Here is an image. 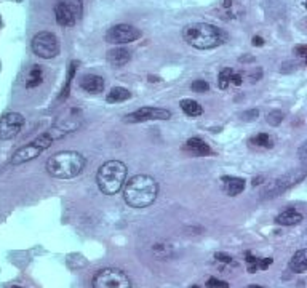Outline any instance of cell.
<instances>
[{
    "instance_id": "7402d4cb",
    "label": "cell",
    "mask_w": 307,
    "mask_h": 288,
    "mask_svg": "<svg viewBox=\"0 0 307 288\" xmlns=\"http://www.w3.org/2000/svg\"><path fill=\"white\" fill-rule=\"evenodd\" d=\"M179 106H181L183 112L186 115H189V117H198V115H202V112H203L200 104L194 100H189V98L188 100H183L181 103H179Z\"/></svg>"
},
{
    "instance_id": "1f68e13d",
    "label": "cell",
    "mask_w": 307,
    "mask_h": 288,
    "mask_svg": "<svg viewBox=\"0 0 307 288\" xmlns=\"http://www.w3.org/2000/svg\"><path fill=\"white\" fill-rule=\"evenodd\" d=\"M274 260L272 258H264V260H260V271H266V269L272 264Z\"/></svg>"
},
{
    "instance_id": "4fadbf2b",
    "label": "cell",
    "mask_w": 307,
    "mask_h": 288,
    "mask_svg": "<svg viewBox=\"0 0 307 288\" xmlns=\"http://www.w3.org/2000/svg\"><path fill=\"white\" fill-rule=\"evenodd\" d=\"M221 183H222V187H224V192L229 197H236L240 192H243L246 181L243 178H237V176H222Z\"/></svg>"
},
{
    "instance_id": "cb8c5ba5",
    "label": "cell",
    "mask_w": 307,
    "mask_h": 288,
    "mask_svg": "<svg viewBox=\"0 0 307 288\" xmlns=\"http://www.w3.org/2000/svg\"><path fill=\"white\" fill-rule=\"evenodd\" d=\"M232 76H234V71L231 67H224L218 76V87L221 90H226L229 87V83H232Z\"/></svg>"
},
{
    "instance_id": "ab89813d",
    "label": "cell",
    "mask_w": 307,
    "mask_h": 288,
    "mask_svg": "<svg viewBox=\"0 0 307 288\" xmlns=\"http://www.w3.org/2000/svg\"><path fill=\"white\" fill-rule=\"evenodd\" d=\"M0 26H2V18H0Z\"/></svg>"
},
{
    "instance_id": "8992f818",
    "label": "cell",
    "mask_w": 307,
    "mask_h": 288,
    "mask_svg": "<svg viewBox=\"0 0 307 288\" xmlns=\"http://www.w3.org/2000/svg\"><path fill=\"white\" fill-rule=\"evenodd\" d=\"M83 15L82 0H59L55 7L56 23L63 27H72Z\"/></svg>"
},
{
    "instance_id": "ac0fdd59",
    "label": "cell",
    "mask_w": 307,
    "mask_h": 288,
    "mask_svg": "<svg viewBox=\"0 0 307 288\" xmlns=\"http://www.w3.org/2000/svg\"><path fill=\"white\" fill-rule=\"evenodd\" d=\"M303 214H301L298 210H294V208H288V210L282 211L279 216L275 218V223L280 224V226H294V224H299L303 221Z\"/></svg>"
},
{
    "instance_id": "83f0119b",
    "label": "cell",
    "mask_w": 307,
    "mask_h": 288,
    "mask_svg": "<svg viewBox=\"0 0 307 288\" xmlns=\"http://www.w3.org/2000/svg\"><path fill=\"white\" fill-rule=\"evenodd\" d=\"M207 287L208 288H229V284L227 282H222V280L212 277V279L207 280Z\"/></svg>"
},
{
    "instance_id": "7c38bea8",
    "label": "cell",
    "mask_w": 307,
    "mask_h": 288,
    "mask_svg": "<svg viewBox=\"0 0 307 288\" xmlns=\"http://www.w3.org/2000/svg\"><path fill=\"white\" fill-rule=\"evenodd\" d=\"M42 152H44V149H42L39 144H35L34 141H31L29 144L23 146V148H20L15 152L13 157H11V165L18 167V165L27 163V162L34 160V158H37Z\"/></svg>"
},
{
    "instance_id": "2e32d148",
    "label": "cell",
    "mask_w": 307,
    "mask_h": 288,
    "mask_svg": "<svg viewBox=\"0 0 307 288\" xmlns=\"http://www.w3.org/2000/svg\"><path fill=\"white\" fill-rule=\"evenodd\" d=\"M186 149L195 157H203V156L212 154V148H210L202 138H190L188 143H186Z\"/></svg>"
},
{
    "instance_id": "ba28073f",
    "label": "cell",
    "mask_w": 307,
    "mask_h": 288,
    "mask_svg": "<svg viewBox=\"0 0 307 288\" xmlns=\"http://www.w3.org/2000/svg\"><path fill=\"white\" fill-rule=\"evenodd\" d=\"M31 48L34 54H37L39 58L44 59H51L59 54L58 37L53 32H48V30H42V32L34 35V39L31 42Z\"/></svg>"
},
{
    "instance_id": "d590c367",
    "label": "cell",
    "mask_w": 307,
    "mask_h": 288,
    "mask_svg": "<svg viewBox=\"0 0 307 288\" xmlns=\"http://www.w3.org/2000/svg\"><path fill=\"white\" fill-rule=\"evenodd\" d=\"M261 181H264V178L262 176H258L253 180V186H258V184H261Z\"/></svg>"
},
{
    "instance_id": "f1b7e54d",
    "label": "cell",
    "mask_w": 307,
    "mask_h": 288,
    "mask_svg": "<svg viewBox=\"0 0 307 288\" xmlns=\"http://www.w3.org/2000/svg\"><path fill=\"white\" fill-rule=\"evenodd\" d=\"M258 117H260V111H258V109H250V111H245L242 114V119L245 122H253V120H256Z\"/></svg>"
},
{
    "instance_id": "6da1fadb",
    "label": "cell",
    "mask_w": 307,
    "mask_h": 288,
    "mask_svg": "<svg viewBox=\"0 0 307 288\" xmlns=\"http://www.w3.org/2000/svg\"><path fill=\"white\" fill-rule=\"evenodd\" d=\"M159 195V184L152 176L135 175L123 186V199L133 208H146L152 205Z\"/></svg>"
},
{
    "instance_id": "e575fe53",
    "label": "cell",
    "mask_w": 307,
    "mask_h": 288,
    "mask_svg": "<svg viewBox=\"0 0 307 288\" xmlns=\"http://www.w3.org/2000/svg\"><path fill=\"white\" fill-rule=\"evenodd\" d=\"M253 45H255V47H262L264 45V39L260 37V35H255V37H253Z\"/></svg>"
},
{
    "instance_id": "9a60e30c",
    "label": "cell",
    "mask_w": 307,
    "mask_h": 288,
    "mask_svg": "<svg viewBox=\"0 0 307 288\" xmlns=\"http://www.w3.org/2000/svg\"><path fill=\"white\" fill-rule=\"evenodd\" d=\"M130 58H131V52L125 47H117L107 52V61H109V64L114 67L125 66L130 61Z\"/></svg>"
},
{
    "instance_id": "e0dca14e",
    "label": "cell",
    "mask_w": 307,
    "mask_h": 288,
    "mask_svg": "<svg viewBox=\"0 0 307 288\" xmlns=\"http://www.w3.org/2000/svg\"><path fill=\"white\" fill-rule=\"evenodd\" d=\"M290 271L294 272V274H303L307 271V248H303V250H298L296 253L291 256L290 260Z\"/></svg>"
},
{
    "instance_id": "5bb4252c",
    "label": "cell",
    "mask_w": 307,
    "mask_h": 288,
    "mask_svg": "<svg viewBox=\"0 0 307 288\" xmlns=\"http://www.w3.org/2000/svg\"><path fill=\"white\" fill-rule=\"evenodd\" d=\"M80 87L85 90L87 93L98 95L104 90V79L96 74H87L80 79Z\"/></svg>"
},
{
    "instance_id": "30bf717a",
    "label": "cell",
    "mask_w": 307,
    "mask_h": 288,
    "mask_svg": "<svg viewBox=\"0 0 307 288\" xmlns=\"http://www.w3.org/2000/svg\"><path fill=\"white\" fill-rule=\"evenodd\" d=\"M170 117H171V112L168 111V109L146 106L131 114H126L123 122L125 124H141V122H150V120H168Z\"/></svg>"
},
{
    "instance_id": "4316f807",
    "label": "cell",
    "mask_w": 307,
    "mask_h": 288,
    "mask_svg": "<svg viewBox=\"0 0 307 288\" xmlns=\"http://www.w3.org/2000/svg\"><path fill=\"white\" fill-rule=\"evenodd\" d=\"M298 157H299L301 163H303L304 167H307V139L304 141L303 144L299 146V149H298Z\"/></svg>"
},
{
    "instance_id": "603a6c76",
    "label": "cell",
    "mask_w": 307,
    "mask_h": 288,
    "mask_svg": "<svg viewBox=\"0 0 307 288\" xmlns=\"http://www.w3.org/2000/svg\"><path fill=\"white\" fill-rule=\"evenodd\" d=\"M250 143L255 146H260V148H267V149H270L274 146V141L267 133H258L256 136H253L250 139Z\"/></svg>"
},
{
    "instance_id": "836d02e7",
    "label": "cell",
    "mask_w": 307,
    "mask_h": 288,
    "mask_svg": "<svg viewBox=\"0 0 307 288\" xmlns=\"http://www.w3.org/2000/svg\"><path fill=\"white\" fill-rule=\"evenodd\" d=\"M232 83L234 85H242V74H236V72H234V76H232Z\"/></svg>"
},
{
    "instance_id": "3957f363",
    "label": "cell",
    "mask_w": 307,
    "mask_h": 288,
    "mask_svg": "<svg viewBox=\"0 0 307 288\" xmlns=\"http://www.w3.org/2000/svg\"><path fill=\"white\" fill-rule=\"evenodd\" d=\"M87 165V158L80 152L75 151H63L56 152L47 160L48 175L56 180H72L79 176Z\"/></svg>"
},
{
    "instance_id": "7a4b0ae2",
    "label": "cell",
    "mask_w": 307,
    "mask_h": 288,
    "mask_svg": "<svg viewBox=\"0 0 307 288\" xmlns=\"http://www.w3.org/2000/svg\"><path fill=\"white\" fill-rule=\"evenodd\" d=\"M183 39L197 50H212L226 44L227 32L208 23H194L183 29Z\"/></svg>"
},
{
    "instance_id": "60d3db41",
    "label": "cell",
    "mask_w": 307,
    "mask_h": 288,
    "mask_svg": "<svg viewBox=\"0 0 307 288\" xmlns=\"http://www.w3.org/2000/svg\"><path fill=\"white\" fill-rule=\"evenodd\" d=\"M192 288H198V287H197V285H194V287H192Z\"/></svg>"
},
{
    "instance_id": "44dd1931",
    "label": "cell",
    "mask_w": 307,
    "mask_h": 288,
    "mask_svg": "<svg viewBox=\"0 0 307 288\" xmlns=\"http://www.w3.org/2000/svg\"><path fill=\"white\" fill-rule=\"evenodd\" d=\"M130 98H131L130 90L122 88V87H114L109 93H107L106 101L109 104H116V103H123L126 100H130Z\"/></svg>"
},
{
    "instance_id": "ffe728a7",
    "label": "cell",
    "mask_w": 307,
    "mask_h": 288,
    "mask_svg": "<svg viewBox=\"0 0 307 288\" xmlns=\"http://www.w3.org/2000/svg\"><path fill=\"white\" fill-rule=\"evenodd\" d=\"M44 82V71L39 64H34L26 79V88H35Z\"/></svg>"
},
{
    "instance_id": "f35d334b",
    "label": "cell",
    "mask_w": 307,
    "mask_h": 288,
    "mask_svg": "<svg viewBox=\"0 0 307 288\" xmlns=\"http://www.w3.org/2000/svg\"><path fill=\"white\" fill-rule=\"evenodd\" d=\"M13 288H23V287H20V285H13Z\"/></svg>"
},
{
    "instance_id": "7bdbcfd3",
    "label": "cell",
    "mask_w": 307,
    "mask_h": 288,
    "mask_svg": "<svg viewBox=\"0 0 307 288\" xmlns=\"http://www.w3.org/2000/svg\"><path fill=\"white\" fill-rule=\"evenodd\" d=\"M306 2H307V0H306Z\"/></svg>"
},
{
    "instance_id": "d6a6232c",
    "label": "cell",
    "mask_w": 307,
    "mask_h": 288,
    "mask_svg": "<svg viewBox=\"0 0 307 288\" xmlns=\"http://www.w3.org/2000/svg\"><path fill=\"white\" fill-rule=\"evenodd\" d=\"M261 77H262V69H260V67H258V69H256L255 74H251V76H250V79H251L253 82H258Z\"/></svg>"
},
{
    "instance_id": "8d00e7d4",
    "label": "cell",
    "mask_w": 307,
    "mask_h": 288,
    "mask_svg": "<svg viewBox=\"0 0 307 288\" xmlns=\"http://www.w3.org/2000/svg\"><path fill=\"white\" fill-rule=\"evenodd\" d=\"M245 288H264V287H261V285H256V284H251V285L245 287Z\"/></svg>"
},
{
    "instance_id": "5b68a950",
    "label": "cell",
    "mask_w": 307,
    "mask_h": 288,
    "mask_svg": "<svg viewBox=\"0 0 307 288\" xmlns=\"http://www.w3.org/2000/svg\"><path fill=\"white\" fill-rule=\"evenodd\" d=\"M93 288H131V280L122 269L104 267L94 274L92 280Z\"/></svg>"
},
{
    "instance_id": "52a82bcc",
    "label": "cell",
    "mask_w": 307,
    "mask_h": 288,
    "mask_svg": "<svg viewBox=\"0 0 307 288\" xmlns=\"http://www.w3.org/2000/svg\"><path fill=\"white\" fill-rule=\"evenodd\" d=\"M307 175L306 168H299V170H291L290 173H286L283 176L277 178V180L270 181L269 184L264 187L262 191V197L264 199H272V197H279L280 194H283L286 189H290L294 186L296 183L301 180H304V176Z\"/></svg>"
},
{
    "instance_id": "74e56055",
    "label": "cell",
    "mask_w": 307,
    "mask_h": 288,
    "mask_svg": "<svg viewBox=\"0 0 307 288\" xmlns=\"http://www.w3.org/2000/svg\"><path fill=\"white\" fill-rule=\"evenodd\" d=\"M240 61H255V58H251V56H250V58H248V56H243Z\"/></svg>"
},
{
    "instance_id": "d4e9b609",
    "label": "cell",
    "mask_w": 307,
    "mask_h": 288,
    "mask_svg": "<svg viewBox=\"0 0 307 288\" xmlns=\"http://www.w3.org/2000/svg\"><path fill=\"white\" fill-rule=\"evenodd\" d=\"M283 112L282 111H279V109H277V111H270L269 114H267V117H266V120H267V124L270 125V127H279L282 122H283Z\"/></svg>"
},
{
    "instance_id": "4dcf8cb0",
    "label": "cell",
    "mask_w": 307,
    "mask_h": 288,
    "mask_svg": "<svg viewBox=\"0 0 307 288\" xmlns=\"http://www.w3.org/2000/svg\"><path fill=\"white\" fill-rule=\"evenodd\" d=\"M294 54L301 58H307V45H298L294 47Z\"/></svg>"
},
{
    "instance_id": "b9f144b4",
    "label": "cell",
    "mask_w": 307,
    "mask_h": 288,
    "mask_svg": "<svg viewBox=\"0 0 307 288\" xmlns=\"http://www.w3.org/2000/svg\"><path fill=\"white\" fill-rule=\"evenodd\" d=\"M306 64H307V58H306Z\"/></svg>"
},
{
    "instance_id": "9c48e42d",
    "label": "cell",
    "mask_w": 307,
    "mask_h": 288,
    "mask_svg": "<svg viewBox=\"0 0 307 288\" xmlns=\"http://www.w3.org/2000/svg\"><path fill=\"white\" fill-rule=\"evenodd\" d=\"M141 37V30L131 24H117L112 26L106 34V40L114 45H125Z\"/></svg>"
},
{
    "instance_id": "f546056e",
    "label": "cell",
    "mask_w": 307,
    "mask_h": 288,
    "mask_svg": "<svg viewBox=\"0 0 307 288\" xmlns=\"http://www.w3.org/2000/svg\"><path fill=\"white\" fill-rule=\"evenodd\" d=\"M214 258L218 260L219 262H224V264H234L232 256L227 255V253H221V251H218V253L214 255Z\"/></svg>"
},
{
    "instance_id": "8fae6325",
    "label": "cell",
    "mask_w": 307,
    "mask_h": 288,
    "mask_svg": "<svg viewBox=\"0 0 307 288\" xmlns=\"http://www.w3.org/2000/svg\"><path fill=\"white\" fill-rule=\"evenodd\" d=\"M24 125V117L20 112H8L0 117V139L8 141L18 136Z\"/></svg>"
},
{
    "instance_id": "484cf974",
    "label": "cell",
    "mask_w": 307,
    "mask_h": 288,
    "mask_svg": "<svg viewBox=\"0 0 307 288\" xmlns=\"http://www.w3.org/2000/svg\"><path fill=\"white\" fill-rule=\"evenodd\" d=\"M192 91H195V93H207L210 90V83L207 80H194L190 85Z\"/></svg>"
},
{
    "instance_id": "277c9868",
    "label": "cell",
    "mask_w": 307,
    "mask_h": 288,
    "mask_svg": "<svg viewBox=\"0 0 307 288\" xmlns=\"http://www.w3.org/2000/svg\"><path fill=\"white\" fill-rule=\"evenodd\" d=\"M126 165L120 160H107L96 173V184L106 195H116L122 191L126 183Z\"/></svg>"
},
{
    "instance_id": "d6986e66",
    "label": "cell",
    "mask_w": 307,
    "mask_h": 288,
    "mask_svg": "<svg viewBox=\"0 0 307 288\" xmlns=\"http://www.w3.org/2000/svg\"><path fill=\"white\" fill-rule=\"evenodd\" d=\"M77 66H79V63H77V61H72V63H69V66H68V76H66V82L63 85L61 95H59V101H64L66 98L69 96V93H71V85H72V80H74V76H75V72H77Z\"/></svg>"
}]
</instances>
